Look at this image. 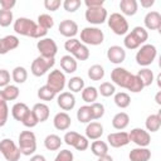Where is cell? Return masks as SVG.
Here are the masks:
<instances>
[{
    "mask_svg": "<svg viewBox=\"0 0 161 161\" xmlns=\"http://www.w3.org/2000/svg\"><path fill=\"white\" fill-rule=\"evenodd\" d=\"M98 89V94L103 96V97H111L116 93V86L111 82H103L101 83V86L97 88Z\"/></svg>",
    "mask_w": 161,
    "mask_h": 161,
    "instance_id": "b9f144b4",
    "label": "cell"
},
{
    "mask_svg": "<svg viewBox=\"0 0 161 161\" xmlns=\"http://www.w3.org/2000/svg\"><path fill=\"white\" fill-rule=\"evenodd\" d=\"M63 141L68 145V146H73L75 150L78 151H84L88 148L89 146V141L86 136H82L80 133L78 132H74V131H68L65 135H64V138Z\"/></svg>",
    "mask_w": 161,
    "mask_h": 161,
    "instance_id": "8fae6325",
    "label": "cell"
},
{
    "mask_svg": "<svg viewBox=\"0 0 161 161\" xmlns=\"http://www.w3.org/2000/svg\"><path fill=\"white\" fill-rule=\"evenodd\" d=\"M103 135V126L99 122H89L86 127V137L88 140H99Z\"/></svg>",
    "mask_w": 161,
    "mask_h": 161,
    "instance_id": "603a6c76",
    "label": "cell"
},
{
    "mask_svg": "<svg viewBox=\"0 0 161 161\" xmlns=\"http://www.w3.org/2000/svg\"><path fill=\"white\" fill-rule=\"evenodd\" d=\"M16 5L15 0H0V6L3 10H11Z\"/></svg>",
    "mask_w": 161,
    "mask_h": 161,
    "instance_id": "db71d44e",
    "label": "cell"
},
{
    "mask_svg": "<svg viewBox=\"0 0 161 161\" xmlns=\"http://www.w3.org/2000/svg\"><path fill=\"white\" fill-rule=\"evenodd\" d=\"M62 5H63V8H64L65 11L74 13V11H77L79 9V6L82 5V3H80V0H64L62 3Z\"/></svg>",
    "mask_w": 161,
    "mask_h": 161,
    "instance_id": "7dc6e473",
    "label": "cell"
},
{
    "mask_svg": "<svg viewBox=\"0 0 161 161\" xmlns=\"http://www.w3.org/2000/svg\"><path fill=\"white\" fill-rule=\"evenodd\" d=\"M19 39L15 35H6L0 38V54H6L19 47Z\"/></svg>",
    "mask_w": 161,
    "mask_h": 161,
    "instance_id": "44dd1931",
    "label": "cell"
},
{
    "mask_svg": "<svg viewBox=\"0 0 161 161\" xmlns=\"http://www.w3.org/2000/svg\"><path fill=\"white\" fill-rule=\"evenodd\" d=\"M31 111H33V113L35 114V117L39 122H44L49 118L50 109L45 103H35L34 107L31 108Z\"/></svg>",
    "mask_w": 161,
    "mask_h": 161,
    "instance_id": "83f0119b",
    "label": "cell"
},
{
    "mask_svg": "<svg viewBox=\"0 0 161 161\" xmlns=\"http://www.w3.org/2000/svg\"><path fill=\"white\" fill-rule=\"evenodd\" d=\"M128 138H130V142H133L138 147H147L151 143L150 132L143 128H140V127L132 128L131 132L128 133Z\"/></svg>",
    "mask_w": 161,
    "mask_h": 161,
    "instance_id": "4fadbf2b",
    "label": "cell"
},
{
    "mask_svg": "<svg viewBox=\"0 0 161 161\" xmlns=\"http://www.w3.org/2000/svg\"><path fill=\"white\" fill-rule=\"evenodd\" d=\"M155 101H156L157 104H161V92H157V94L155 97Z\"/></svg>",
    "mask_w": 161,
    "mask_h": 161,
    "instance_id": "680465c9",
    "label": "cell"
},
{
    "mask_svg": "<svg viewBox=\"0 0 161 161\" xmlns=\"http://www.w3.org/2000/svg\"><path fill=\"white\" fill-rule=\"evenodd\" d=\"M18 147L20 153L30 156L36 151V137L31 131H21L18 138Z\"/></svg>",
    "mask_w": 161,
    "mask_h": 161,
    "instance_id": "277c9868",
    "label": "cell"
},
{
    "mask_svg": "<svg viewBox=\"0 0 161 161\" xmlns=\"http://www.w3.org/2000/svg\"><path fill=\"white\" fill-rule=\"evenodd\" d=\"M136 75L141 79L143 87H148V86H151V84L153 83V79H155L153 72H152L150 68H142V69H140L138 73H137Z\"/></svg>",
    "mask_w": 161,
    "mask_h": 161,
    "instance_id": "836d02e7",
    "label": "cell"
},
{
    "mask_svg": "<svg viewBox=\"0 0 161 161\" xmlns=\"http://www.w3.org/2000/svg\"><path fill=\"white\" fill-rule=\"evenodd\" d=\"M74 156H73V152L69 151V150H62L58 152V155L55 156L54 161H73Z\"/></svg>",
    "mask_w": 161,
    "mask_h": 161,
    "instance_id": "c3c4849f",
    "label": "cell"
},
{
    "mask_svg": "<svg viewBox=\"0 0 161 161\" xmlns=\"http://www.w3.org/2000/svg\"><path fill=\"white\" fill-rule=\"evenodd\" d=\"M11 79L18 84L25 83V80L28 79V70L21 65L15 67L13 69V72H11Z\"/></svg>",
    "mask_w": 161,
    "mask_h": 161,
    "instance_id": "d6a6232c",
    "label": "cell"
},
{
    "mask_svg": "<svg viewBox=\"0 0 161 161\" xmlns=\"http://www.w3.org/2000/svg\"><path fill=\"white\" fill-rule=\"evenodd\" d=\"M0 153L6 161H19L21 156L19 147L11 138H4L0 141Z\"/></svg>",
    "mask_w": 161,
    "mask_h": 161,
    "instance_id": "9c48e42d",
    "label": "cell"
},
{
    "mask_svg": "<svg viewBox=\"0 0 161 161\" xmlns=\"http://www.w3.org/2000/svg\"><path fill=\"white\" fill-rule=\"evenodd\" d=\"M128 123H130V116L126 112H118L112 118V126H113V128L119 130V131L125 130L128 126Z\"/></svg>",
    "mask_w": 161,
    "mask_h": 161,
    "instance_id": "484cf974",
    "label": "cell"
},
{
    "mask_svg": "<svg viewBox=\"0 0 161 161\" xmlns=\"http://www.w3.org/2000/svg\"><path fill=\"white\" fill-rule=\"evenodd\" d=\"M88 77L91 80H101L104 77V68L101 64H93L88 69Z\"/></svg>",
    "mask_w": 161,
    "mask_h": 161,
    "instance_id": "8d00e7d4",
    "label": "cell"
},
{
    "mask_svg": "<svg viewBox=\"0 0 161 161\" xmlns=\"http://www.w3.org/2000/svg\"><path fill=\"white\" fill-rule=\"evenodd\" d=\"M157 55V49L153 44H143L136 53V62L138 65L147 68L151 65Z\"/></svg>",
    "mask_w": 161,
    "mask_h": 161,
    "instance_id": "52a82bcc",
    "label": "cell"
},
{
    "mask_svg": "<svg viewBox=\"0 0 161 161\" xmlns=\"http://www.w3.org/2000/svg\"><path fill=\"white\" fill-rule=\"evenodd\" d=\"M62 143H63V140L58 135H54V133L48 135L44 138V146L49 151H57V150H59L60 146H62Z\"/></svg>",
    "mask_w": 161,
    "mask_h": 161,
    "instance_id": "f546056e",
    "label": "cell"
},
{
    "mask_svg": "<svg viewBox=\"0 0 161 161\" xmlns=\"http://www.w3.org/2000/svg\"><path fill=\"white\" fill-rule=\"evenodd\" d=\"M55 92L50 88V87H48L47 84L45 86H42L39 89H38V98L40 99V101H45V102H49V101H52L54 97H55Z\"/></svg>",
    "mask_w": 161,
    "mask_h": 161,
    "instance_id": "60d3db41",
    "label": "cell"
},
{
    "mask_svg": "<svg viewBox=\"0 0 161 161\" xmlns=\"http://www.w3.org/2000/svg\"><path fill=\"white\" fill-rule=\"evenodd\" d=\"M21 123H23L25 127H28V128H33V127H35V126L39 123V121L36 119V117H35V114L33 113V111L29 109V112L24 116Z\"/></svg>",
    "mask_w": 161,
    "mask_h": 161,
    "instance_id": "bcb514c9",
    "label": "cell"
},
{
    "mask_svg": "<svg viewBox=\"0 0 161 161\" xmlns=\"http://www.w3.org/2000/svg\"><path fill=\"white\" fill-rule=\"evenodd\" d=\"M145 126H146L147 131L157 132L160 130V127H161V112L147 116V118L145 121Z\"/></svg>",
    "mask_w": 161,
    "mask_h": 161,
    "instance_id": "4316f807",
    "label": "cell"
},
{
    "mask_svg": "<svg viewBox=\"0 0 161 161\" xmlns=\"http://www.w3.org/2000/svg\"><path fill=\"white\" fill-rule=\"evenodd\" d=\"M155 4V0H142L141 1V6H143V8H151L152 5Z\"/></svg>",
    "mask_w": 161,
    "mask_h": 161,
    "instance_id": "9f6ffc18",
    "label": "cell"
},
{
    "mask_svg": "<svg viewBox=\"0 0 161 161\" xmlns=\"http://www.w3.org/2000/svg\"><path fill=\"white\" fill-rule=\"evenodd\" d=\"M10 84V73L6 69H0V88Z\"/></svg>",
    "mask_w": 161,
    "mask_h": 161,
    "instance_id": "f907efd6",
    "label": "cell"
},
{
    "mask_svg": "<svg viewBox=\"0 0 161 161\" xmlns=\"http://www.w3.org/2000/svg\"><path fill=\"white\" fill-rule=\"evenodd\" d=\"M58 30L63 36L70 39V38H74L78 34V24L74 20L65 19V20L60 21V24L58 26Z\"/></svg>",
    "mask_w": 161,
    "mask_h": 161,
    "instance_id": "2e32d148",
    "label": "cell"
},
{
    "mask_svg": "<svg viewBox=\"0 0 161 161\" xmlns=\"http://www.w3.org/2000/svg\"><path fill=\"white\" fill-rule=\"evenodd\" d=\"M57 103L63 111H72L75 106V97L72 92H62L57 98Z\"/></svg>",
    "mask_w": 161,
    "mask_h": 161,
    "instance_id": "ffe728a7",
    "label": "cell"
},
{
    "mask_svg": "<svg viewBox=\"0 0 161 161\" xmlns=\"http://www.w3.org/2000/svg\"><path fill=\"white\" fill-rule=\"evenodd\" d=\"M3 94H4L5 101H14V99H16L19 97L20 89L15 84H9V86L3 88Z\"/></svg>",
    "mask_w": 161,
    "mask_h": 161,
    "instance_id": "f35d334b",
    "label": "cell"
},
{
    "mask_svg": "<svg viewBox=\"0 0 161 161\" xmlns=\"http://www.w3.org/2000/svg\"><path fill=\"white\" fill-rule=\"evenodd\" d=\"M77 60L70 55V54H67V55H63L60 58V68L65 72V73H74L77 70Z\"/></svg>",
    "mask_w": 161,
    "mask_h": 161,
    "instance_id": "f1b7e54d",
    "label": "cell"
},
{
    "mask_svg": "<svg viewBox=\"0 0 161 161\" xmlns=\"http://www.w3.org/2000/svg\"><path fill=\"white\" fill-rule=\"evenodd\" d=\"M147 39H148L147 30L143 26H135L130 33L126 34V36L123 39V45H125V48L133 50V49H137L141 45H143Z\"/></svg>",
    "mask_w": 161,
    "mask_h": 161,
    "instance_id": "3957f363",
    "label": "cell"
},
{
    "mask_svg": "<svg viewBox=\"0 0 161 161\" xmlns=\"http://www.w3.org/2000/svg\"><path fill=\"white\" fill-rule=\"evenodd\" d=\"M68 89L72 92V93H78V92H82L83 88H84V79L82 77H78V75H74L72 77L68 83Z\"/></svg>",
    "mask_w": 161,
    "mask_h": 161,
    "instance_id": "e575fe53",
    "label": "cell"
},
{
    "mask_svg": "<svg viewBox=\"0 0 161 161\" xmlns=\"http://www.w3.org/2000/svg\"><path fill=\"white\" fill-rule=\"evenodd\" d=\"M97 161H113V158H112V156H109V155L107 153V155H104V156L98 157V160H97Z\"/></svg>",
    "mask_w": 161,
    "mask_h": 161,
    "instance_id": "6f0895ef",
    "label": "cell"
},
{
    "mask_svg": "<svg viewBox=\"0 0 161 161\" xmlns=\"http://www.w3.org/2000/svg\"><path fill=\"white\" fill-rule=\"evenodd\" d=\"M107 23H108V26L109 29L116 34V35H126L128 33V29H130V25H128V21L127 19L119 14V13H112L108 19H107Z\"/></svg>",
    "mask_w": 161,
    "mask_h": 161,
    "instance_id": "ba28073f",
    "label": "cell"
},
{
    "mask_svg": "<svg viewBox=\"0 0 161 161\" xmlns=\"http://www.w3.org/2000/svg\"><path fill=\"white\" fill-rule=\"evenodd\" d=\"M14 21V15L11 10H0V26L6 28Z\"/></svg>",
    "mask_w": 161,
    "mask_h": 161,
    "instance_id": "f6af8a7d",
    "label": "cell"
},
{
    "mask_svg": "<svg viewBox=\"0 0 161 161\" xmlns=\"http://www.w3.org/2000/svg\"><path fill=\"white\" fill-rule=\"evenodd\" d=\"M77 119L80 122V123H89L92 119V113H91V108L89 106H82L78 108L77 111Z\"/></svg>",
    "mask_w": 161,
    "mask_h": 161,
    "instance_id": "ab89813d",
    "label": "cell"
},
{
    "mask_svg": "<svg viewBox=\"0 0 161 161\" xmlns=\"http://www.w3.org/2000/svg\"><path fill=\"white\" fill-rule=\"evenodd\" d=\"M111 80L113 82V84L121 88H126L132 93H138L145 88L141 79L136 74L130 73L122 67H116L111 72Z\"/></svg>",
    "mask_w": 161,
    "mask_h": 161,
    "instance_id": "6da1fadb",
    "label": "cell"
},
{
    "mask_svg": "<svg viewBox=\"0 0 161 161\" xmlns=\"http://www.w3.org/2000/svg\"><path fill=\"white\" fill-rule=\"evenodd\" d=\"M84 18L88 23H91L93 25H99V24H103L107 20L108 13H107V9L104 6L87 9L86 13H84Z\"/></svg>",
    "mask_w": 161,
    "mask_h": 161,
    "instance_id": "9a60e30c",
    "label": "cell"
},
{
    "mask_svg": "<svg viewBox=\"0 0 161 161\" xmlns=\"http://www.w3.org/2000/svg\"><path fill=\"white\" fill-rule=\"evenodd\" d=\"M55 64V59L54 58H44V57H36L30 67V72L35 77H42L44 75L50 68H53Z\"/></svg>",
    "mask_w": 161,
    "mask_h": 161,
    "instance_id": "30bf717a",
    "label": "cell"
},
{
    "mask_svg": "<svg viewBox=\"0 0 161 161\" xmlns=\"http://www.w3.org/2000/svg\"><path fill=\"white\" fill-rule=\"evenodd\" d=\"M65 84H67V79L64 73L60 69H54L48 74L47 86L50 87L55 93H62Z\"/></svg>",
    "mask_w": 161,
    "mask_h": 161,
    "instance_id": "7c38bea8",
    "label": "cell"
},
{
    "mask_svg": "<svg viewBox=\"0 0 161 161\" xmlns=\"http://www.w3.org/2000/svg\"><path fill=\"white\" fill-rule=\"evenodd\" d=\"M104 1L103 0H86L84 5L87 6V9H93V8H101L103 6Z\"/></svg>",
    "mask_w": 161,
    "mask_h": 161,
    "instance_id": "f5cc1de1",
    "label": "cell"
},
{
    "mask_svg": "<svg viewBox=\"0 0 161 161\" xmlns=\"http://www.w3.org/2000/svg\"><path fill=\"white\" fill-rule=\"evenodd\" d=\"M36 48L40 53V57H44V58H54L55 54L58 53L57 43L52 38L39 39L36 43Z\"/></svg>",
    "mask_w": 161,
    "mask_h": 161,
    "instance_id": "5bb4252c",
    "label": "cell"
},
{
    "mask_svg": "<svg viewBox=\"0 0 161 161\" xmlns=\"http://www.w3.org/2000/svg\"><path fill=\"white\" fill-rule=\"evenodd\" d=\"M91 108V113H92V119H99L103 117L104 114V106L102 103H98V102H93L91 103L89 106Z\"/></svg>",
    "mask_w": 161,
    "mask_h": 161,
    "instance_id": "ee69618b",
    "label": "cell"
},
{
    "mask_svg": "<svg viewBox=\"0 0 161 161\" xmlns=\"http://www.w3.org/2000/svg\"><path fill=\"white\" fill-rule=\"evenodd\" d=\"M53 125L59 131H65L72 125V118L67 112H58L53 118Z\"/></svg>",
    "mask_w": 161,
    "mask_h": 161,
    "instance_id": "7402d4cb",
    "label": "cell"
},
{
    "mask_svg": "<svg viewBox=\"0 0 161 161\" xmlns=\"http://www.w3.org/2000/svg\"><path fill=\"white\" fill-rule=\"evenodd\" d=\"M107 58L113 64H121L126 59V50L119 45H111L107 49Z\"/></svg>",
    "mask_w": 161,
    "mask_h": 161,
    "instance_id": "ac0fdd59",
    "label": "cell"
},
{
    "mask_svg": "<svg viewBox=\"0 0 161 161\" xmlns=\"http://www.w3.org/2000/svg\"><path fill=\"white\" fill-rule=\"evenodd\" d=\"M104 40L103 31L97 26H86L80 30V43L84 45H99Z\"/></svg>",
    "mask_w": 161,
    "mask_h": 161,
    "instance_id": "8992f818",
    "label": "cell"
},
{
    "mask_svg": "<svg viewBox=\"0 0 161 161\" xmlns=\"http://www.w3.org/2000/svg\"><path fill=\"white\" fill-rule=\"evenodd\" d=\"M64 48L75 60H87L89 58V49L75 38H70L64 43Z\"/></svg>",
    "mask_w": 161,
    "mask_h": 161,
    "instance_id": "5b68a950",
    "label": "cell"
},
{
    "mask_svg": "<svg viewBox=\"0 0 161 161\" xmlns=\"http://www.w3.org/2000/svg\"><path fill=\"white\" fill-rule=\"evenodd\" d=\"M62 5L60 0H45L44 1V8L49 11H55L59 9V6Z\"/></svg>",
    "mask_w": 161,
    "mask_h": 161,
    "instance_id": "816d5d0a",
    "label": "cell"
},
{
    "mask_svg": "<svg viewBox=\"0 0 161 161\" xmlns=\"http://www.w3.org/2000/svg\"><path fill=\"white\" fill-rule=\"evenodd\" d=\"M113 101H114V103H116L117 107H119V108H127L130 106V103H131V97L126 92H118V93H114Z\"/></svg>",
    "mask_w": 161,
    "mask_h": 161,
    "instance_id": "74e56055",
    "label": "cell"
},
{
    "mask_svg": "<svg viewBox=\"0 0 161 161\" xmlns=\"http://www.w3.org/2000/svg\"><path fill=\"white\" fill-rule=\"evenodd\" d=\"M143 23H145V29H148V30H160L161 29V14L158 11H148L146 15H145V19H143Z\"/></svg>",
    "mask_w": 161,
    "mask_h": 161,
    "instance_id": "d6986e66",
    "label": "cell"
},
{
    "mask_svg": "<svg viewBox=\"0 0 161 161\" xmlns=\"http://www.w3.org/2000/svg\"><path fill=\"white\" fill-rule=\"evenodd\" d=\"M36 24L40 28H43L45 30H49V29H52L54 26V19L49 14H40L38 16V23Z\"/></svg>",
    "mask_w": 161,
    "mask_h": 161,
    "instance_id": "7bdbcfd3",
    "label": "cell"
},
{
    "mask_svg": "<svg viewBox=\"0 0 161 161\" xmlns=\"http://www.w3.org/2000/svg\"><path fill=\"white\" fill-rule=\"evenodd\" d=\"M29 109H30V108H29L25 103H23V102H18V103H15V104L13 106V108H11V114H13L14 119L21 122L23 118H24V116L29 112Z\"/></svg>",
    "mask_w": 161,
    "mask_h": 161,
    "instance_id": "4dcf8cb0",
    "label": "cell"
},
{
    "mask_svg": "<svg viewBox=\"0 0 161 161\" xmlns=\"http://www.w3.org/2000/svg\"><path fill=\"white\" fill-rule=\"evenodd\" d=\"M98 98V89L96 87H84L83 91H82V99L86 102V103H93L96 102Z\"/></svg>",
    "mask_w": 161,
    "mask_h": 161,
    "instance_id": "d590c367",
    "label": "cell"
},
{
    "mask_svg": "<svg viewBox=\"0 0 161 161\" xmlns=\"http://www.w3.org/2000/svg\"><path fill=\"white\" fill-rule=\"evenodd\" d=\"M8 117H9V107L6 103H1L0 104V127L5 126V123L8 122Z\"/></svg>",
    "mask_w": 161,
    "mask_h": 161,
    "instance_id": "681fc988",
    "label": "cell"
},
{
    "mask_svg": "<svg viewBox=\"0 0 161 161\" xmlns=\"http://www.w3.org/2000/svg\"><path fill=\"white\" fill-rule=\"evenodd\" d=\"M13 28L16 34L30 36L34 39H43L48 33V30L40 28L34 20L29 18H18L16 20H14Z\"/></svg>",
    "mask_w": 161,
    "mask_h": 161,
    "instance_id": "7a4b0ae2",
    "label": "cell"
},
{
    "mask_svg": "<svg viewBox=\"0 0 161 161\" xmlns=\"http://www.w3.org/2000/svg\"><path fill=\"white\" fill-rule=\"evenodd\" d=\"M130 161H148L151 158V151L147 147H136L130 151Z\"/></svg>",
    "mask_w": 161,
    "mask_h": 161,
    "instance_id": "cb8c5ba5",
    "label": "cell"
},
{
    "mask_svg": "<svg viewBox=\"0 0 161 161\" xmlns=\"http://www.w3.org/2000/svg\"><path fill=\"white\" fill-rule=\"evenodd\" d=\"M119 9L122 15H127V16H132L137 13L138 9V3L136 0H121L119 1Z\"/></svg>",
    "mask_w": 161,
    "mask_h": 161,
    "instance_id": "d4e9b609",
    "label": "cell"
},
{
    "mask_svg": "<svg viewBox=\"0 0 161 161\" xmlns=\"http://www.w3.org/2000/svg\"><path fill=\"white\" fill-rule=\"evenodd\" d=\"M1 103H6V101L4 98V94H3V91H0V104Z\"/></svg>",
    "mask_w": 161,
    "mask_h": 161,
    "instance_id": "91938a15",
    "label": "cell"
},
{
    "mask_svg": "<svg viewBox=\"0 0 161 161\" xmlns=\"http://www.w3.org/2000/svg\"><path fill=\"white\" fill-rule=\"evenodd\" d=\"M91 151L94 156L97 157H101V156H104L108 153V145L104 142V141H99V140H96L92 142L91 145Z\"/></svg>",
    "mask_w": 161,
    "mask_h": 161,
    "instance_id": "1f68e13d",
    "label": "cell"
},
{
    "mask_svg": "<svg viewBox=\"0 0 161 161\" xmlns=\"http://www.w3.org/2000/svg\"><path fill=\"white\" fill-rule=\"evenodd\" d=\"M29 161H47V158L43 155H33Z\"/></svg>",
    "mask_w": 161,
    "mask_h": 161,
    "instance_id": "11a10c76",
    "label": "cell"
},
{
    "mask_svg": "<svg viewBox=\"0 0 161 161\" xmlns=\"http://www.w3.org/2000/svg\"><path fill=\"white\" fill-rule=\"evenodd\" d=\"M107 141H108V143H109L112 147H114V148H119V147H123V146H126V145L130 143L128 133L125 132V131L109 133V135L107 136Z\"/></svg>",
    "mask_w": 161,
    "mask_h": 161,
    "instance_id": "e0dca14e",
    "label": "cell"
}]
</instances>
